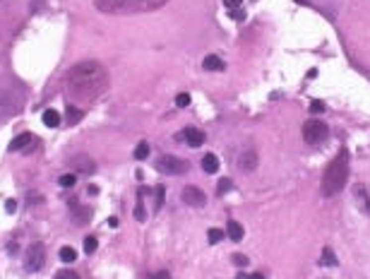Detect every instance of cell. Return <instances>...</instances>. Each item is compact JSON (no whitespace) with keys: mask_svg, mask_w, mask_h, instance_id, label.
Returning a JSON list of instances; mask_svg holds the SVG:
<instances>
[{"mask_svg":"<svg viewBox=\"0 0 370 279\" xmlns=\"http://www.w3.org/2000/svg\"><path fill=\"white\" fill-rule=\"evenodd\" d=\"M164 193H166V188L164 186H156V205H154V212L161 209V205H164Z\"/></svg>","mask_w":370,"mask_h":279,"instance_id":"obj_24","label":"cell"},{"mask_svg":"<svg viewBox=\"0 0 370 279\" xmlns=\"http://www.w3.org/2000/svg\"><path fill=\"white\" fill-rule=\"evenodd\" d=\"M346 178H349V152L339 149L337 156L327 164L322 176V195L324 198H334L339 195L344 186H346Z\"/></svg>","mask_w":370,"mask_h":279,"instance_id":"obj_2","label":"cell"},{"mask_svg":"<svg viewBox=\"0 0 370 279\" xmlns=\"http://www.w3.org/2000/svg\"><path fill=\"white\" fill-rule=\"evenodd\" d=\"M58 183H61L62 188H72L75 183H77V176H75V173H65V176L58 178Z\"/></svg>","mask_w":370,"mask_h":279,"instance_id":"obj_23","label":"cell"},{"mask_svg":"<svg viewBox=\"0 0 370 279\" xmlns=\"http://www.w3.org/2000/svg\"><path fill=\"white\" fill-rule=\"evenodd\" d=\"M229 17H231V19H236V22H243V19H246V10H243V7L229 10Z\"/></svg>","mask_w":370,"mask_h":279,"instance_id":"obj_27","label":"cell"},{"mask_svg":"<svg viewBox=\"0 0 370 279\" xmlns=\"http://www.w3.org/2000/svg\"><path fill=\"white\" fill-rule=\"evenodd\" d=\"M257 164H260V159H257V152H255V149H246V152H241V156H238V169L243 171V173L255 171Z\"/></svg>","mask_w":370,"mask_h":279,"instance_id":"obj_8","label":"cell"},{"mask_svg":"<svg viewBox=\"0 0 370 279\" xmlns=\"http://www.w3.org/2000/svg\"><path fill=\"white\" fill-rule=\"evenodd\" d=\"M99 248V241L94 238V236H89V238H84V253H94V250Z\"/></svg>","mask_w":370,"mask_h":279,"instance_id":"obj_25","label":"cell"},{"mask_svg":"<svg viewBox=\"0 0 370 279\" xmlns=\"http://www.w3.org/2000/svg\"><path fill=\"white\" fill-rule=\"evenodd\" d=\"M320 265H324V267H337V258H334V250L332 248H324L322 250V258H320Z\"/></svg>","mask_w":370,"mask_h":279,"instance_id":"obj_19","label":"cell"},{"mask_svg":"<svg viewBox=\"0 0 370 279\" xmlns=\"http://www.w3.org/2000/svg\"><path fill=\"white\" fill-rule=\"evenodd\" d=\"M354 198H356V202H358V207H361L366 214H370V195H368V190H366V186H356Z\"/></svg>","mask_w":370,"mask_h":279,"instance_id":"obj_10","label":"cell"},{"mask_svg":"<svg viewBox=\"0 0 370 279\" xmlns=\"http://www.w3.org/2000/svg\"><path fill=\"white\" fill-rule=\"evenodd\" d=\"M44 123H46L48 128H58V125H61V113L53 109L44 111Z\"/></svg>","mask_w":370,"mask_h":279,"instance_id":"obj_18","label":"cell"},{"mask_svg":"<svg viewBox=\"0 0 370 279\" xmlns=\"http://www.w3.org/2000/svg\"><path fill=\"white\" fill-rule=\"evenodd\" d=\"M44 265H46V246L41 241H34L24 253V270L27 272H39Z\"/></svg>","mask_w":370,"mask_h":279,"instance_id":"obj_4","label":"cell"},{"mask_svg":"<svg viewBox=\"0 0 370 279\" xmlns=\"http://www.w3.org/2000/svg\"><path fill=\"white\" fill-rule=\"evenodd\" d=\"M181 198H183V202L190 205V207H204V202H207V195H204L197 186H185L183 193H181Z\"/></svg>","mask_w":370,"mask_h":279,"instance_id":"obj_7","label":"cell"},{"mask_svg":"<svg viewBox=\"0 0 370 279\" xmlns=\"http://www.w3.org/2000/svg\"><path fill=\"white\" fill-rule=\"evenodd\" d=\"M178 140L187 142L190 147H202V142H204V133L197 130V128H185L183 133H178Z\"/></svg>","mask_w":370,"mask_h":279,"instance_id":"obj_9","label":"cell"},{"mask_svg":"<svg viewBox=\"0 0 370 279\" xmlns=\"http://www.w3.org/2000/svg\"><path fill=\"white\" fill-rule=\"evenodd\" d=\"M202 68L204 70H212V72H221L226 65H224V61L219 58V56H204V61H202Z\"/></svg>","mask_w":370,"mask_h":279,"instance_id":"obj_13","label":"cell"},{"mask_svg":"<svg viewBox=\"0 0 370 279\" xmlns=\"http://www.w3.org/2000/svg\"><path fill=\"white\" fill-rule=\"evenodd\" d=\"M75 166H77V171H82V173H94V171H96L94 161L87 159V156H77V159H75Z\"/></svg>","mask_w":370,"mask_h":279,"instance_id":"obj_15","label":"cell"},{"mask_svg":"<svg viewBox=\"0 0 370 279\" xmlns=\"http://www.w3.org/2000/svg\"><path fill=\"white\" fill-rule=\"evenodd\" d=\"M147 156H149V144H147V142H139L137 147H135V159L142 161V159H147Z\"/></svg>","mask_w":370,"mask_h":279,"instance_id":"obj_22","label":"cell"},{"mask_svg":"<svg viewBox=\"0 0 370 279\" xmlns=\"http://www.w3.org/2000/svg\"><path fill=\"white\" fill-rule=\"evenodd\" d=\"M226 236L231 238V241H243V236H246V231H243V226L236 221V219H229V224H226Z\"/></svg>","mask_w":370,"mask_h":279,"instance_id":"obj_12","label":"cell"},{"mask_svg":"<svg viewBox=\"0 0 370 279\" xmlns=\"http://www.w3.org/2000/svg\"><path fill=\"white\" fill-rule=\"evenodd\" d=\"M329 138V125L324 123V121H308V123L303 125V140L308 142V144H322L324 140Z\"/></svg>","mask_w":370,"mask_h":279,"instance_id":"obj_5","label":"cell"},{"mask_svg":"<svg viewBox=\"0 0 370 279\" xmlns=\"http://www.w3.org/2000/svg\"><path fill=\"white\" fill-rule=\"evenodd\" d=\"M296 2H301V5H306V2H308V0H296Z\"/></svg>","mask_w":370,"mask_h":279,"instance_id":"obj_37","label":"cell"},{"mask_svg":"<svg viewBox=\"0 0 370 279\" xmlns=\"http://www.w3.org/2000/svg\"><path fill=\"white\" fill-rule=\"evenodd\" d=\"M72 212H75V217H77V224H84L87 219L92 217V209H89V207H79L77 202H72Z\"/></svg>","mask_w":370,"mask_h":279,"instance_id":"obj_17","label":"cell"},{"mask_svg":"<svg viewBox=\"0 0 370 279\" xmlns=\"http://www.w3.org/2000/svg\"><path fill=\"white\" fill-rule=\"evenodd\" d=\"M56 279H79V275L72 272V270H61V272L56 275Z\"/></svg>","mask_w":370,"mask_h":279,"instance_id":"obj_29","label":"cell"},{"mask_svg":"<svg viewBox=\"0 0 370 279\" xmlns=\"http://www.w3.org/2000/svg\"><path fill=\"white\" fill-rule=\"evenodd\" d=\"M202 171H204V173H216V171H219V159H216V154L202 156Z\"/></svg>","mask_w":370,"mask_h":279,"instance_id":"obj_14","label":"cell"},{"mask_svg":"<svg viewBox=\"0 0 370 279\" xmlns=\"http://www.w3.org/2000/svg\"><path fill=\"white\" fill-rule=\"evenodd\" d=\"M224 5L229 10H236V7H243V0H224Z\"/></svg>","mask_w":370,"mask_h":279,"instance_id":"obj_33","label":"cell"},{"mask_svg":"<svg viewBox=\"0 0 370 279\" xmlns=\"http://www.w3.org/2000/svg\"><path fill=\"white\" fill-rule=\"evenodd\" d=\"M61 260H62V263H75V260H77V253H75V248H70V246L61 248Z\"/></svg>","mask_w":370,"mask_h":279,"instance_id":"obj_20","label":"cell"},{"mask_svg":"<svg viewBox=\"0 0 370 279\" xmlns=\"http://www.w3.org/2000/svg\"><path fill=\"white\" fill-rule=\"evenodd\" d=\"M176 106H178V109L190 106V94H178V96H176Z\"/></svg>","mask_w":370,"mask_h":279,"instance_id":"obj_28","label":"cell"},{"mask_svg":"<svg viewBox=\"0 0 370 279\" xmlns=\"http://www.w3.org/2000/svg\"><path fill=\"white\" fill-rule=\"evenodd\" d=\"M34 135L31 133H22V135H17L12 142H10V152H19V149H24V147H29V144H34Z\"/></svg>","mask_w":370,"mask_h":279,"instance_id":"obj_11","label":"cell"},{"mask_svg":"<svg viewBox=\"0 0 370 279\" xmlns=\"http://www.w3.org/2000/svg\"><path fill=\"white\" fill-rule=\"evenodd\" d=\"M207 236H209V243H219V241L224 238V231H221V229H209Z\"/></svg>","mask_w":370,"mask_h":279,"instance_id":"obj_26","label":"cell"},{"mask_svg":"<svg viewBox=\"0 0 370 279\" xmlns=\"http://www.w3.org/2000/svg\"><path fill=\"white\" fill-rule=\"evenodd\" d=\"M65 84L77 99H96L108 89V72L101 63L82 61L67 70Z\"/></svg>","mask_w":370,"mask_h":279,"instance_id":"obj_1","label":"cell"},{"mask_svg":"<svg viewBox=\"0 0 370 279\" xmlns=\"http://www.w3.org/2000/svg\"><path fill=\"white\" fill-rule=\"evenodd\" d=\"M5 209H7V212H15V209H17V202L15 200H7V202H5Z\"/></svg>","mask_w":370,"mask_h":279,"instance_id":"obj_36","label":"cell"},{"mask_svg":"<svg viewBox=\"0 0 370 279\" xmlns=\"http://www.w3.org/2000/svg\"><path fill=\"white\" fill-rule=\"evenodd\" d=\"M226 190H231V181H229V178H221V181H219V186H216V193H219V195H224Z\"/></svg>","mask_w":370,"mask_h":279,"instance_id":"obj_30","label":"cell"},{"mask_svg":"<svg viewBox=\"0 0 370 279\" xmlns=\"http://www.w3.org/2000/svg\"><path fill=\"white\" fill-rule=\"evenodd\" d=\"M149 279H171V275L166 272V270H161V272H156V275H152Z\"/></svg>","mask_w":370,"mask_h":279,"instance_id":"obj_35","label":"cell"},{"mask_svg":"<svg viewBox=\"0 0 370 279\" xmlns=\"http://www.w3.org/2000/svg\"><path fill=\"white\" fill-rule=\"evenodd\" d=\"M169 0H94L96 10L104 15H139V12H154L164 7Z\"/></svg>","mask_w":370,"mask_h":279,"instance_id":"obj_3","label":"cell"},{"mask_svg":"<svg viewBox=\"0 0 370 279\" xmlns=\"http://www.w3.org/2000/svg\"><path fill=\"white\" fill-rule=\"evenodd\" d=\"M236 279H264L262 272H255V275H246V272H241V275H236Z\"/></svg>","mask_w":370,"mask_h":279,"instance_id":"obj_32","label":"cell"},{"mask_svg":"<svg viewBox=\"0 0 370 279\" xmlns=\"http://www.w3.org/2000/svg\"><path fill=\"white\" fill-rule=\"evenodd\" d=\"M65 118H67L70 123H79V121L84 118V111L77 109V106H70V104H67V109H65Z\"/></svg>","mask_w":370,"mask_h":279,"instance_id":"obj_16","label":"cell"},{"mask_svg":"<svg viewBox=\"0 0 370 279\" xmlns=\"http://www.w3.org/2000/svg\"><path fill=\"white\" fill-rule=\"evenodd\" d=\"M156 171L159 173H166V176H183L187 171V161L178 159L173 154H161L156 159Z\"/></svg>","mask_w":370,"mask_h":279,"instance_id":"obj_6","label":"cell"},{"mask_svg":"<svg viewBox=\"0 0 370 279\" xmlns=\"http://www.w3.org/2000/svg\"><path fill=\"white\" fill-rule=\"evenodd\" d=\"M233 265H238V267H246L247 258H246V255H241V253H236V255H233Z\"/></svg>","mask_w":370,"mask_h":279,"instance_id":"obj_31","label":"cell"},{"mask_svg":"<svg viewBox=\"0 0 370 279\" xmlns=\"http://www.w3.org/2000/svg\"><path fill=\"white\" fill-rule=\"evenodd\" d=\"M142 195H144V190H139L137 205H135V217H137V221H144V219H147V214H144V200H142Z\"/></svg>","mask_w":370,"mask_h":279,"instance_id":"obj_21","label":"cell"},{"mask_svg":"<svg viewBox=\"0 0 370 279\" xmlns=\"http://www.w3.org/2000/svg\"><path fill=\"white\" fill-rule=\"evenodd\" d=\"M324 111V104H320V101H312L310 104V113H322Z\"/></svg>","mask_w":370,"mask_h":279,"instance_id":"obj_34","label":"cell"}]
</instances>
